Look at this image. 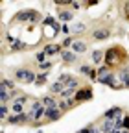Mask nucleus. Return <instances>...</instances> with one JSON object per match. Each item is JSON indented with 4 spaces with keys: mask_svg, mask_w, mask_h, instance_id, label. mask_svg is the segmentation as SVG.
I'll return each instance as SVG.
<instances>
[{
    "mask_svg": "<svg viewBox=\"0 0 129 133\" xmlns=\"http://www.w3.org/2000/svg\"><path fill=\"white\" fill-rule=\"evenodd\" d=\"M125 57H127V54L120 46H111L109 50H105V65L107 66H114L120 61H124Z\"/></svg>",
    "mask_w": 129,
    "mask_h": 133,
    "instance_id": "f257e3e1",
    "label": "nucleus"
},
{
    "mask_svg": "<svg viewBox=\"0 0 129 133\" xmlns=\"http://www.w3.org/2000/svg\"><path fill=\"white\" fill-rule=\"evenodd\" d=\"M15 81H22V83H35V79H37V74L33 72V70H30V69H17L15 70Z\"/></svg>",
    "mask_w": 129,
    "mask_h": 133,
    "instance_id": "f03ea898",
    "label": "nucleus"
},
{
    "mask_svg": "<svg viewBox=\"0 0 129 133\" xmlns=\"http://www.w3.org/2000/svg\"><path fill=\"white\" fill-rule=\"evenodd\" d=\"M31 120H33V116H31L30 113H20V115H13L11 113L6 122L11 124V126H24V124H30Z\"/></svg>",
    "mask_w": 129,
    "mask_h": 133,
    "instance_id": "7ed1b4c3",
    "label": "nucleus"
},
{
    "mask_svg": "<svg viewBox=\"0 0 129 133\" xmlns=\"http://www.w3.org/2000/svg\"><path fill=\"white\" fill-rule=\"evenodd\" d=\"M15 21H20V22H26V21H30V22H37V21H39V11H35V9H24V11H19L17 17H15Z\"/></svg>",
    "mask_w": 129,
    "mask_h": 133,
    "instance_id": "20e7f679",
    "label": "nucleus"
},
{
    "mask_svg": "<svg viewBox=\"0 0 129 133\" xmlns=\"http://www.w3.org/2000/svg\"><path fill=\"white\" fill-rule=\"evenodd\" d=\"M26 102H28V96H26V94L19 96L17 100H13V104H11V113H13V115L24 113V104H26Z\"/></svg>",
    "mask_w": 129,
    "mask_h": 133,
    "instance_id": "39448f33",
    "label": "nucleus"
},
{
    "mask_svg": "<svg viewBox=\"0 0 129 133\" xmlns=\"http://www.w3.org/2000/svg\"><path fill=\"white\" fill-rule=\"evenodd\" d=\"M118 116H124V109L118 107V105H112L111 109H107L103 113V120H114V118H118Z\"/></svg>",
    "mask_w": 129,
    "mask_h": 133,
    "instance_id": "423d86ee",
    "label": "nucleus"
},
{
    "mask_svg": "<svg viewBox=\"0 0 129 133\" xmlns=\"http://www.w3.org/2000/svg\"><path fill=\"white\" fill-rule=\"evenodd\" d=\"M92 98V89L90 87H81L77 92H76V96H74V100L77 104H81V102H85V100H90Z\"/></svg>",
    "mask_w": 129,
    "mask_h": 133,
    "instance_id": "0eeeda50",
    "label": "nucleus"
},
{
    "mask_svg": "<svg viewBox=\"0 0 129 133\" xmlns=\"http://www.w3.org/2000/svg\"><path fill=\"white\" fill-rule=\"evenodd\" d=\"M92 37H94L96 41H103V39L111 37V30H109L107 26H103V28H96V30L92 31Z\"/></svg>",
    "mask_w": 129,
    "mask_h": 133,
    "instance_id": "6e6552de",
    "label": "nucleus"
},
{
    "mask_svg": "<svg viewBox=\"0 0 129 133\" xmlns=\"http://www.w3.org/2000/svg\"><path fill=\"white\" fill-rule=\"evenodd\" d=\"M63 116V111L59 109V105L57 107H52V109H46V120H50V122H55V120H59Z\"/></svg>",
    "mask_w": 129,
    "mask_h": 133,
    "instance_id": "1a4fd4ad",
    "label": "nucleus"
},
{
    "mask_svg": "<svg viewBox=\"0 0 129 133\" xmlns=\"http://www.w3.org/2000/svg\"><path fill=\"white\" fill-rule=\"evenodd\" d=\"M11 43H9V50L11 52H20V50H26V48H30V44H26L24 41H20V39H9Z\"/></svg>",
    "mask_w": 129,
    "mask_h": 133,
    "instance_id": "9d476101",
    "label": "nucleus"
},
{
    "mask_svg": "<svg viewBox=\"0 0 129 133\" xmlns=\"http://www.w3.org/2000/svg\"><path fill=\"white\" fill-rule=\"evenodd\" d=\"M61 59H63V63H67V65H72V63H76V61H77V56H76L74 52H68V50H63V52H61Z\"/></svg>",
    "mask_w": 129,
    "mask_h": 133,
    "instance_id": "9b49d317",
    "label": "nucleus"
},
{
    "mask_svg": "<svg viewBox=\"0 0 129 133\" xmlns=\"http://www.w3.org/2000/svg\"><path fill=\"white\" fill-rule=\"evenodd\" d=\"M41 102H42V105L46 107V109H52V107H57L59 104L54 100V94H44L42 98H41Z\"/></svg>",
    "mask_w": 129,
    "mask_h": 133,
    "instance_id": "f8f14e48",
    "label": "nucleus"
},
{
    "mask_svg": "<svg viewBox=\"0 0 129 133\" xmlns=\"http://www.w3.org/2000/svg\"><path fill=\"white\" fill-rule=\"evenodd\" d=\"M87 50H89V44L85 41H74V44H72V52L74 54H83Z\"/></svg>",
    "mask_w": 129,
    "mask_h": 133,
    "instance_id": "ddd939ff",
    "label": "nucleus"
},
{
    "mask_svg": "<svg viewBox=\"0 0 129 133\" xmlns=\"http://www.w3.org/2000/svg\"><path fill=\"white\" fill-rule=\"evenodd\" d=\"M42 52H44L46 56H55V54H61L63 50H61L59 44H46V46L42 48Z\"/></svg>",
    "mask_w": 129,
    "mask_h": 133,
    "instance_id": "4468645a",
    "label": "nucleus"
},
{
    "mask_svg": "<svg viewBox=\"0 0 129 133\" xmlns=\"http://www.w3.org/2000/svg\"><path fill=\"white\" fill-rule=\"evenodd\" d=\"M57 19L63 21V22H68V21L74 19V13H72V9H63V11L57 13Z\"/></svg>",
    "mask_w": 129,
    "mask_h": 133,
    "instance_id": "2eb2a0df",
    "label": "nucleus"
},
{
    "mask_svg": "<svg viewBox=\"0 0 129 133\" xmlns=\"http://www.w3.org/2000/svg\"><path fill=\"white\" fill-rule=\"evenodd\" d=\"M102 133H112L116 128H114V120H103L102 122Z\"/></svg>",
    "mask_w": 129,
    "mask_h": 133,
    "instance_id": "dca6fc26",
    "label": "nucleus"
},
{
    "mask_svg": "<svg viewBox=\"0 0 129 133\" xmlns=\"http://www.w3.org/2000/svg\"><path fill=\"white\" fill-rule=\"evenodd\" d=\"M63 91H64V85H63V83L61 81H55V83H52V85H50V94H63Z\"/></svg>",
    "mask_w": 129,
    "mask_h": 133,
    "instance_id": "f3484780",
    "label": "nucleus"
},
{
    "mask_svg": "<svg viewBox=\"0 0 129 133\" xmlns=\"http://www.w3.org/2000/svg\"><path fill=\"white\" fill-rule=\"evenodd\" d=\"M0 89H4V91H15V81L13 79H8V78H2V83H0Z\"/></svg>",
    "mask_w": 129,
    "mask_h": 133,
    "instance_id": "a211bd4d",
    "label": "nucleus"
},
{
    "mask_svg": "<svg viewBox=\"0 0 129 133\" xmlns=\"http://www.w3.org/2000/svg\"><path fill=\"white\" fill-rule=\"evenodd\" d=\"M102 61H105V52L103 50H94L92 52V63H102Z\"/></svg>",
    "mask_w": 129,
    "mask_h": 133,
    "instance_id": "6ab92c4d",
    "label": "nucleus"
},
{
    "mask_svg": "<svg viewBox=\"0 0 129 133\" xmlns=\"http://www.w3.org/2000/svg\"><path fill=\"white\" fill-rule=\"evenodd\" d=\"M72 33H76V35H81V33H85L87 31V24H83V22H77V24H72Z\"/></svg>",
    "mask_w": 129,
    "mask_h": 133,
    "instance_id": "aec40b11",
    "label": "nucleus"
},
{
    "mask_svg": "<svg viewBox=\"0 0 129 133\" xmlns=\"http://www.w3.org/2000/svg\"><path fill=\"white\" fill-rule=\"evenodd\" d=\"M9 100H11V92L4 91V89H0V104H2V105H8Z\"/></svg>",
    "mask_w": 129,
    "mask_h": 133,
    "instance_id": "412c9836",
    "label": "nucleus"
},
{
    "mask_svg": "<svg viewBox=\"0 0 129 133\" xmlns=\"http://www.w3.org/2000/svg\"><path fill=\"white\" fill-rule=\"evenodd\" d=\"M46 79H48V72H42V74H37V79H35V85H44L46 83Z\"/></svg>",
    "mask_w": 129,
    "mask_h": 133,
    "instance_id": "4be33fe9",
    "label": "nucleus"
},
{
    "mask_svg": "<svg viewBox=\"0 0 129 133\" xmlns=\"http://www.w3.org/2000/svg\"><path fill=\"white\" fill-rule=\"evenodd\" d=\"M8 113H9V109H8V105H0V118H2L4 122L9 118V116H8Z\"/></svg>",
    "mask_w": 129,
    "mask_h": 133,
    "instance_id": "5701e85b",
    "label": "nucleus"
},
{
    "mask_svg": "<svg viewBox=\"0 0 129 133\" xmlns=\"http://www.w3.org/2000/svg\"><path fill=\"white\" fill-rule=\"evenodd\" d=\"M70 79H72V74H67V72H64V74H61V76H59V79H57V81H61L63 85H67Z\"/></svg>",
    "mask_w": 129,
    "mask_h": 133,
    "instance_id": "b1692460",
    "label": "nucleus"
},
{
    "mask_svg": "<svg viewBox=\"0 0 129 133\" xmlns=\"http://www.w3.org/2000/svg\"><path fill=\"white\" fill-rule=\"evenodd\" d=\"M46 57H48V56H46L44 52H37V56H35V59H37V65H39V63H46V61H48Z\"/></svg>",
    "mask_w": 129,
    "mask_h": 133,
    "instance_id": "393cba45",
    "label": "nucleus"
},
{
    "mask_svg": "<svg viewBox=\"0 0 129 133\" xmlns=\"http://www.w3.org/2000/svg\"><path fill=\"white\" fill-rule=\"evenodd\" d=\"M37 66H39L41 70H44V72H46L48 69H52V61H46V63H39Z\"/></svg>",
    "mask_w": 129,
    "mask_h": 133,
    "instance_id": "a878e982",
    "label": "nucleus"
},
{
    "mask_svg": "<svg viewBox=\"0 0 129 133\" xmlns=\"http://www.w3.org/2000/svg\"><path fill=\"white\" fill-rule=\"evenodd\" d=\"M79 72H81V74H87V76H89V74L92 72V69H90L89 65H81V66H79Z\"/></svg>",
    "mask_w": 129,
    "mask_h": 133,
    "instance_id": "bb28decb",
    "label": "nucleus"
},
{
    "mask_svg": "<svg viewBox=\"0 0 129 133\" xmlns=\"http://www.w3.org/2000/svg\"><path fill=\"white\" fill-rule=\"evenodd\" d=\"M124 129L129 131V115H124Z\"/></svg>",
    "mask_w": 129,
    "mask_h": 133,
    "instance_id": "cd10ccee",
    "label": "nucleus"
},
{
    "mask_svg": "<svg viewBox=\"0 0 129 133\" xmlns=\"http://www.w3.org/2000/svg\"><path fill=\"white\" fill-rule=\"evenodd\" d=\"M79 8H81V4H77V2H72L70 4V9H79Z\"/></svg>",
    "mask_w": 129,
    "mask_h": 133,
    "instance_id": "c85d7f7f",
    "label": "nucleus"
},
{
    "mask_svg": "<svg viewBox=\"0 0 129 133\" xmlns=\"http://www.w3.org/2000/svg\"><path fill=\"white\" fill-rule=\"evenodd\" d=\"M112 133H122V129H114V131H112Z\"/></svg>",
    "mask_w": 129,
    "mask_h": 133,
    "instance_id": "c756f323",
    "label": "nucleus"
},
{
    "mask_svg": "<svg viewBox=\"0 0 129 133\" xmlns=\"http://www.w3.org/2000/svg\"><path fill=\"white\" fill-rule=\"evenodd\" d=\"M122 133H129V131H127V129H122Z\"/></svg>",
    "mask_w": 129,
    "mask_h": 133,
    "instance_id": "7c9ffc66",
    "label": "nucleus"
}]
</instances>
